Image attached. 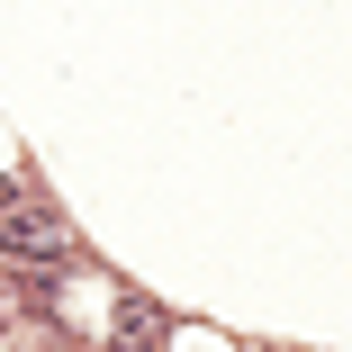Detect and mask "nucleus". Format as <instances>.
<instances>
[{"label":"nucleus","mask_w":352,"mask_h":352,"mask_svg":"<svg viewBox=\"0 0 352 352\" xmlns=\"http://www.w3.org/2000/svg\"><path fill=\"white\" fill-rule=\"evenodd\" d=\"M109 343H118V352H154V343H163V307H126Z\"/></svg>","instance_id":"obj_2"},{"label":"nucleus","mask_w":352,"mask_h":352,"mask_svg":"<svg viewBox=\"0 0 352 352\" xmlns=\"http://www.w3.org/2000/svg\"><path fill=\"white\" fill-rule=\"evenodd\" d=\"M0 262H10V271H54V262H73V226H63L45 199H19L10 217H0Z\"/></svg>","instance_id":"obj_1"}]
</instances>
